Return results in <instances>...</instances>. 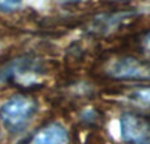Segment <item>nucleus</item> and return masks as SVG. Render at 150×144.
<instances>
[{
  "label": "nucleus",
  "instance_id": "0eeeda50",
  "mask_svg": "<svg viewBox=\"0 0 150 144\" xmlns=\"http://www.w3.org/2000/svg\"><path fill=\"white\" fill-rule=\"evenodd\" d=\"M144 46L146 47V50H149L150 51V33L146 34V37L144 38Z\"/></svg>",
  "mask_w": 150,
  "mask_h": 144
},
{
  "label": "nucleus",
  "instance_id": "6e6552de",
  "mask_svg": "<svg viewBox=\"0 0 150 144\" xmlns=\"http://www.w3.org/2000/svg\"><path fill=\"white\" fill-rule=\"evenodd\" d=\"M144 144H150V138H149V139H148V140H146V142H145V143H144Z\"/></svg>",
  "mask_w": 150,
  "mask_h": 144
},
{
  "label": "nucleus",
  "instance_id": "1a4fd4ad",
  "mask_svg": "<svg viewBox=\"0 0 150 144\" xmlns=\"http://www.w3.org/2000/svg\"><path fill=\"white\" fill-rule=\"evenodd\" d=\"M69 1H80V0H69Z\"/></svg>",
  "mask_w": 150,
  "mask_h": 144
},
{
  "label": "nucleus",
  "instance_id": "7ed1b4c3",
  "mask_svg": "<svg viewBox=\"0 0 150 144\" xmlns=\"http://www.w3.org/2000/svg\"><path fill=\"white\" fill-rule=\"evenodd\" d=\"M120 138L128 144H144L150 138V124L140 117L125 114L120 118Z\"/></svg>",
  "mask_w": 150,
  "mask_h": 144
},
{
  "label": "nucleus",
  "instance_id": "39448f33",
  "mask_svg": "<svg viewBox=\"0 0 150 144\" xmlns=\"http://www.w3.org/2000/svg\"><path fill=\"white\" fill-rule=\"evenodd\" d=\"M127 100L130 105L136 108L150 110V88H140L137 90H133L127 96Z\"/></svg>",
  "mask_w": 150,
  "mask_h": 144
},
{
  "label": "nucleus",
  "instance_id": "20e7f679",
  "mask_svg": "<svg viewBox=\"0 0 150 144\" xmlns=\"http://www.w3.org/2000/svg\"><path fill=\"white\" fill-rule=\"evenodd\" d=\"M26 144H70L69 131L59 123L42 127Z\"/></svg>",
  "mask_w": 150,
  "mask_h": 144
},
{
  "label": "nucleus",
  "instance_id": "f03ea898",
  "mask_svg": "<svg viewBox=\"0 0 150 144\" xmlns=\"http://www.w3.org/2000/svg\"><path fill=\"white\" fill-rule=\"evenodd\" d=\"M107 73L116 79L150 80V64L134 58H121L113 60L107 67Z\"/></svg>",
  "mask_w": 150,
  "mask_h": 144
},
{
  "label": "nucleus",
  "instance_id": "423d86ee",
  "mask_svg": "<svg viewBox=\"0 0 150 144\" xmlns=\"http://www.w3.org/2000/svg\"><path fill=\"white\" fill-rule=\"evenodd\" d=\"M24 0H0V10L1 12H13L21 8Z\"/></svg>",
  "mask_w": 150,
  "mask_h": 144
},
{
  "label": "nucleus",
  "instance_id": "f257e3e1",
  "mask_svg": "<svg viewBox=\"0 0 150 144\" xmlns=\"http://www.w3.org/2000/svg\"><path fill=\"white\" fill-rule=\"evenodd\" d=\"M37 113V102L25 94H16L0 106V121L11 134L24 131Z\"/></svg>",
  "mask_w": 150,
  "mask_h": 144
}]
</instances>
